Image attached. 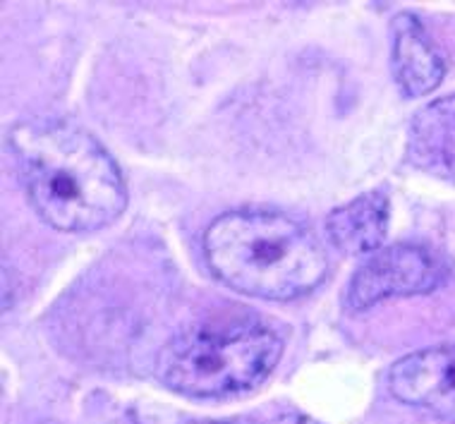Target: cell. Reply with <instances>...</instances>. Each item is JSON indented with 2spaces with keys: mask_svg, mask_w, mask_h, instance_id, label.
Here are the masks:
<instances>
[{
  "mask_svg": "<svg viewBox=\"0 0 455 424\" xmlns=\"http://www.w3.org/2000/svg\"><path fill=\"white\" fill-rule=\"evenodd\" d=\"M408 161L432 178L455 182V94L441 96L412 116Z\"/></svg>",
  "mask_w": 455,
  "mask_h": 424,
  "instance_id": "obj_7",
  "label": "cell"
},
{
  "mask_svg": "<svg viewBox=\"0 0 455 424\" xmlns=\"http://www.w3.org/2000/svg\"><path fill=\"white\" fill-rule=\"evenodd\" d=\"M448 278L446 264L422 244L398 243L374 252L347 283L346 305L369 309L391 298H410L441 288Z\"/></svg>",
  "mask_w": 455,
  "mask_h": 424,
  "instance_id": "obj_4",
  "label": "cell"
},
{
  "mask_svg": "<svg viewBox=\"0 0 455 424\" xmlns=\"http://www.w3.org/2000/svg\"><path fill=\"white\" fill-rule=\"evenodd\" d=\"M206 267L240 295L285 302L315 291L329 274L319 237L305 223L271 209H237L209 223Z\"/></svg>",
  "mask_w": 455,
  "mask_h": 424,
  "instance_id": "obj_2",
  "label": "cell"
},
{
  "mask_svg": "<svg viewBox=\"0 0 455 424\" xmlns=\"http://www.w3.org/2000/svg\"><path fill=\"white\" fill-rule=\"evenodd\" d=\"M283 355V338L257 316H212L175 333L156 355L158 381L188 398H226L259 386Z\"/></svg>",
  "mask_w": 455,
  "mask_h": 424,
  "instance_id": "obj_3",
  "label": "cell"
},
{
  "mask_svg": "<svg viewBox=\"0 0 455 424\" xmlns=\"http://www.w3.org/2000/svg\"><path fill=\"white\" fill-rule=\"evenodd\" d=\"M188 424H251L247 420H195Z\"/></svg>",
  "mask_w": 455,
  "mask_h": 424,
  "instance_id": "obj_10",
  "label": "cell"
},
{
  "mask_svg": "<svg viewBox=\"0 0 455 424\" xmlns=\"http://www.w3.org/2000/svg\"><path fill=\"white\" fill-rule=\"evenodd\" d=\"M391 204L384 192H364L353 202L338 206L326 219L331 244L346 257H364L381 250L388 233Z\"/></svg>",
  "mask_w": 455,
  "mask_h": 424,
  "instance_id": "obj_8",
  "label": "cell"
},
{
  "mask_svg": "<svg viewBox=\"0 0 455 424\" xmlns=\"http://www.w3.org/2000/svg\"><path fill=\"white\" fill-rule=\"evenodd\" d=\"M393 398L455 424V343L405 355L388 374Z\"/></svg>",
  "mask_w": 455,
  "mask_h": 424,
  "instance_id": "obj_5",
  "label": "cell"
},
{
  "mask_svg": "<svg viewBox=\"0 0 455 424\" xmlns=\"http://www.w3.org/2000/svg\"><path fill=\"white\" fill-rule=\"evenodd\" d=\"M251 424H319L312 417L302 415V412H281L278 417H271L267 422H251Z\"/></svg>",
  "mask_w": 455,
  "mask_h": 424,
  "instance_id": "obj_9",
  "label": "cell"
},
{
  "mask_svg": "<svg viewBox=\"0 0 455 424\" xmlns=\"http://www.w3.org/2000/svg\"><path fill=\"white\" fill-rule=\"evenodd\" d=\"M24 192L34 212L63 233H94L118 219L127 188L118 164L75 123L32 118L8 137Z\"/></svg>",
  "mask_w": 455,
  "mask_h": 424,
  "instance_id": "obj_1",
  "label": "cell"
},
{
  "mask_svg": "<svg viewBox=\"0 0 455 424\" xmlns=\"http://www.w3.org/2000/svg\"><path fill=\"white\" fill-rule=\"evenodd\" d=\"M393 77L403 96L419 99L439 87L446 75V60L422 22L410 12L393 20Z\"/></svg>",
  "mask_w": 455,
  "mask_h": 424,
  "instance_id": "obj_6",
  "label": "cell"
}]
</instances>
